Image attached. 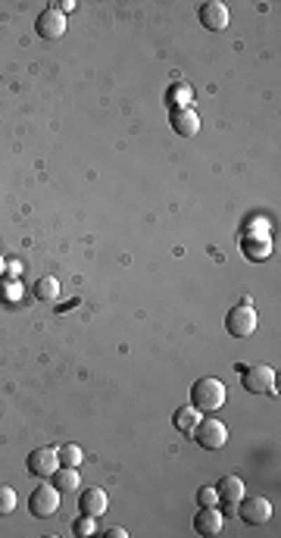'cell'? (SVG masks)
Segmentation results:
<instances>
[{"instance_id": "1", "label": "cell", "mask_w": 281, "mask_h": 538, "mask_svg": "<svg viewBox=\"0 0 281 538\" xmlns=\"http://www.w3.org/2000/svg\"><path fill=\"white\" fill-rule=\"evenodd\" d=\"M225 397H228L225 382L213 379V376H203V379H197L194 388H191V407L213 414V410H219L222 404H225Z\"/></svg>"}, {"instance_id": "2", "label": "cell", "mask_w": 281, "mask_h": 538, "mask_svg": "<svg viewBox=\"0 0 281 538\" xmlns=\"http://www.w3.org/2000/svg\"><path fill=\"white\" fill-rule=\"evenodd\" d=\"M241 369V385L250 391V395H272L278 385V376L272 366L266 363H256V366H237Z\"/></svg>"}, {"instance_id": "3", "label": "cell", "mask_w": 281, "mask_h": 538, "mask_svg": "<svg viewBox=\"0 0 281 538\" xmlns=\"http://www.w3.org/2000/svg\"><path fill=\"white\" fill-rule=\"evenodd\" d=\"M225 329H228L231 338H250L256 332V310L250 304L231 307L228 316H225Z\"/></svg>"}, {"instance_id": "4", "label": "cell", "mask_w": 281, "mask_h": 538, "mask_svg": "<svg viewBox=\"0 0 281 538\" xmlns=\"http://www.w3.org/2000/svg\"><path fill=\"white\" fill-rule=\"evenodd\" d=\"M28 510H32V516H38V520H51L56 510H60V492H56L51 482L38 485L32 494H28Z\"/></svg>"}, {"instance_id": "5", "label": "cell", "mask_w": 281, "mask_h": 538, "mask_svg": "<svg viewBox=\"0 0 281 538\" xmlns=\"http://www.w3.org/2000/svg\"><path fill=\"white\" fill-rule=\"evenodd\" d=\"M191 435L197 438V444L207 451H219L225 448V442H228V429H225L222 419H200V423L194 425Z\"/></svg>"}, {"instance_id": "6", "label": "cell", "mask_w": 281, "mask_h": 538, "mask_svg": "<svg viewBox=\"0 0 281 538\" xmlns=\"http://www.w3.org/2000/svg\"><path fill=\"white\" fill-rule=\"evenodd\" d=\"M237 513H241V520L250 523V526H263V523L272 520V504H269V498H263V494H244V498L237 501Z\"/></svg>"}, {"instance_id": "7", "label": "cell", "mask_w": 281, "mask_h": 538, "mask_svg": "<svg viewBox=\"0 0 281 538\" xmlns=\"http://www.w3.org/2000/svg\"><path fill=\"white\" fill-rule=\"evenodd\" d=\"M34 32H38L44 41L63 38V34H66V16H63L56 6H44V10H41V16L34 19Z\"/></svg>"}, {"instance_id": "8", "label": "cell", "mask_w": 281, "mask_h": 538, "mask_svg": "<svg viewBox=\"0 0 281 538\" xmlns=\"http://www.w3.org/2000/svg\"><path fill=\"white\" fill-rule=\"evenodd\" d=\"M60 466V457H56L53 448H34L32 454L25 457V470L38 479H51V473Z\"/></svg>"}, {"instance_id": "9", "label": "cell", "mask_w": 281, "mask_h": 538, "mask_svg": "<svg viewBox=\"0 0 281 538\" xmlns=\"http://www.w3.org/2000/svg\"><path fill=\"white\" fill-rule=\"evenodd\" d=\"M197 16H200V25L209 32H225L231 23L228 16V6L219 4V0H209V4H203L200 10H197Z\"/></svg>"}, {"instance_id": "10", "label": "cell", "mask_w": 281, "mask_h": 538, "mask_svg": "<svg viewBox=\"0 0 281 538\" xmlns=\"http://www.w3.org/2000/svg\"><path fill=\"white\" fill-rule=\"evenodd\" d=\"M194 529H197V535L213 538L225 529V516L219 513V507H200V513L194 520Z\"/></svg>"}, {"instance_id": "11", "label": "cell", "mask_w": 281, "mask_h": 538, "mask_svg": "<svg viewBox=\"0 0 281 538\" xmlns=\"http://www.w3.org/2000/svg\"><path fill=\"white\" fill-rule=\"evenodd\" d=\"M172 129H175V135H181V138H194L197 132H200V116H197L191 107L172 110Z\"/></svg>"}, {"instance_id": "12", "label": "cell", "mask_w": 281, "mask_h": 538, "mask_svg": "<svg viewBox=\"0 0 281 538\" xmlns=\"http://www.w3.org/2000/svg\"><path fill=\"white\" fill-rule=\"evenodd\" d=\"M79 466H56L51 473V485L56 488L60 494H75L79 492Z\"/></svg>"}, {"instance_id": "13", "label": "cell", "mask_w": 281, "mask_h": 538, "mask_svg": "<svg viewBox=\"0 0 281 538\" xmlns=\"http://www.w3.org/2000/svg\"><path fill=\"white\" fill-rule=\"evenodd\" d=\"M79 507H81V513L97 520V516L107 513V492L103 488H88V492L79 494Z\"/></svg>"}, {"instance_id": "14", "label": "cell", "mask_w": 281, "mask_h": 538, "mask_svg": "<svg viewBox=\"0 0 281 538\" xmlns=\"http://www.w3.org/2000/svg\"><path fill=\"white\" fill-rule=\"evenodd\" d=\"M216 492H219V501H225V504H237L244 498V482L237 476H222Z\"/></svg>"}, {"instance_id": "15", "label": "cell", "mask_w": 281, "mask_h": 538, "mask_svg": "<svg viewBox=\"0 0 281 538\" xmlns=\"http://www.w3.org/2000/svg\"><path fill=\"white\" fill-rule=\"evenodd\" d=\"M191 101H194V88H191V85H185V82H175V85H169V91H166V103H169L172 110L191 107Z\"/></svg>"}, {"instance_id": "16", "label": "cell", "mask_w": 281, "mask_h": 538, "mask_svg": "<svg viewBox=\"0 0 281 538\" xmlns=\"http://www.w3.org/2000/svg\"><path fill=\"white\" fill-rule=\"evenodd\" d=\"M32 295L38 297V300H56V297H60V282H56L53 276H41L38 282H34Z\"/></svg>"}, {"instance_id": "17", "label": "cell", "mask_w": 281, "mask_h": 538, "mask_svg": "<svg viewBox=\"0 0 281 538\" xmlns=\"http://www.w3.org/2000/svg\"><path fill=\"white\" fill-rule=\"evenodd\" d=\"M172 423H175V429H178V432H194V425L200 423V410L178 407V410H175V416H172Z\"/></svg>"}, {"instance_id": "18", "label": "cell", "mask_w": 281, "mask_h": 538, "mask_svg": "<svg viewBox=\"0 0 281 538\" xmlns=\"http://www.w3.org/2000/svg\"><path fill=\"white\" fill-rule=\"evenodd\" d=\"M56 457H60V466H79L84 460V451L79 444H63V448L56 451Z\"/></svg>"}, {"instance_id": "19", "label": "cell", "mask_w": 281, "mask_h": 538, "mask_svg": "<svg viewBox=\"0 0 281 538\" xmlns=\"http://www.w3.org/2000/svg\"><path fill=\"white\" fill-rule=\"evenodd\" d=\"M16 504H19V498H16V492H13V485H0V516L13 513Z\"/></svg>"}, {"instance_id": "20", "label": "cell", "mask_w": 281, "mask_h": 538, "mask_svg": "<svg viewBox=\"0 0 281 538\" xmlns=\"http://www.w3.org/2000/svg\"><path fill=\"white\" fill-rule=\"evenodd\" d=\"M72 532L79 535V538H88V535H94V532H97V523H94V516L81 513L79 520H72Z\"/></svg>"}, {"instance_id": "21", "label": "cell", "mask_w": 281, "mask_h": 538, "mask_svg": "<svg viewBox=\"0 0 281 538\" xmlns=\"http://www.w3.org/2000/svg\"><path fill=\"white\" fill-rule=\"evenodd\" d=\"M269 250H272L269 238H259V241H247V244H244V254H247V257H256V260L269 257Z\"/></svg>"}, {"instance_id": "22", "label": "cell", "mask_w": 281, "mask_h": 538, "mask_svg": "<svg viewBox=\"0 0 281 538\" xmlns=\"http://www.w3.org/2000/svg\"><path fill=\"white\" fill-rule=\"evenodd\" d=\"M197 504L200 507H216L219 504V492H216L213 485H203L200 492H197Z\"/></svg>"}, {"instance_id": "23", "label": "cell", "mask_w": 281, "mask_h": 538, "mask_svg": "<svg viewBox=\"0 0 281 538\" xmlns=\"http://www.w3.org/2000/svg\"><path fill=\"white\" fill-rule=\"evenodd\" d=\"M0 288H4V297H6V300H16L19 295H22L16 282H4V278H0Z\"/></svg>"}, {"instance_id": "24", "label": "cell", "mask_w": 281, "mask_h": 538, "mask_svg": "<svg viewBox=\"0 0 281 538\" xmlns=\"http://www.w3.org/2000/svg\"><path fill=\"white\" fill-rule=\"evenodd\" d=\"M107 538H125V529H107Z\"/></svg>"}, {"instance_id": "25", "label": "cell", "mask_w": 281, "mask_h": 538, "mask_svg": "<svg viewBox=\"0 0 281 538\" xmlns=\"http://www.w3.org/2000/svg\"><path fill=\"white\" fill-rule=\"evenodd\" d=\"M6 272H10V276H19V263H6Z\"/></svg>"}, {"instance_id": "26", "label": "cell", "mask_w": 281, "mask_h": 538, "mask_svg": "<svg viewBox=\"0 0 281 538\" xmlns=\"http://www.w3.org/2000/svg\"><path fill=\"white\" fill-rule=\"evenodd\" d=\"M4 272H6V260L0 257V278H4Z\"/></svg>"}]
</instances>
